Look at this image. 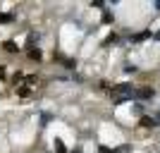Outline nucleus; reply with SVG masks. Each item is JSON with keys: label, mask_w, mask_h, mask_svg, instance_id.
<instances>
[{"label": "nucleus", "mask_w": 160, "mask_h": 153, "mask_svg": "<svg viewBox=\"0 0 160 153\" xmlns=\"http://www.w3.org/2000/svg\"><path fill=\"white\" fill-rule=\"evenodd\" d=\"M24 77H27V72L17 69V72H12V74H10V84H12L14 89H17V86H22V84H24Z\"/></svg>", "instance_id": "9"}, {"label": "nucleus", "mask_w": 160, "mask_h": 153, "mask_svg": "<svg viewBox=\"0 0 160 153\" xmlns=\"http://www.w3.org/2000/svg\"><path fill=\"white\" fill-rule=\"evenodd\" d=\"M69 79H72V81H77V84H84V77H81L79 72H72V74H69Z\"/></svg>", "instance_id": "13"}, {"label": "nucleus", "mask_w": 160, "mask_h": 153, "mask_svg": "<svg viewBox=\"0 0 160 153\" xmlns=\"http://www.w3.org/2000/svg\"><path fill=\"white\" fill-rule=\"evenodd\" d=\"M100 22H103V24H112V22H115V14L110 12V10H105L103 17H100Z\"/></svg>", "instance_id": "12"}, {"label": "nucleus", "mask_w": 160, "mask_h": 153, "mask_svg": "<svg viewBox=\"0 0 160 153\" xmlns=\"http://www.w3.org/2000/svg\"><path fill=\"white\" fill-rule=\"evenodd\" d=\"M69 153H84V148H81V146H74V148H72Z\"/></svg>", "instance_id": "18"}, {"label": "nucleus", "mask_w": 160, "mask_h": 153, "mask_svg": "<svg viewBox=\"0 0 160 153\" xmlns=\"http://www.w3.org/2000/svg\"><path fill=\"white\" fill-rule=\"evenodd\" d=\"M14 93H17V98H19V100H29V98H33V96H36V89L27 86V84H22V86L14 89Z\"/></svg>", "instance_id": "3"}, {"label": "nucleus", "mask_w": 160, "mask_h": 153, "mask_svg": "<svg viewBox=\"0 0 160 153\" xmlns=\"http://www.w3.org/2000/svg\"><path fill=\"white\" fill-rule=\"evenodd\" d=\"M24 53H27V60L33 62V65H43V60H46V55H43V48H41V46L27 48Z\"/></svg>", "instance_id": "1"}, {"label": "nucleus", "mask_w": 160, "mask_h": 153, "mask_svg": "<svg viewBox=\"0 0 160 153\" xmlns=\"http://www.w3.org/2000/svg\"><path fill=\"white\" fill-rule=\"evenodd\" d=\"M38 127H46L48 122H53L55 120V113H50V110H38Z\"/></svg>", "instance_id": "7"}, {"label": "nucleus", "mask_w": 160, "mask_h": 153, "mask_svg": "<svg viewBox=\"0 0 160 153\" xmlns=\"http://www.w3.org/2000/svg\"><path fill=\"white\" fill-rule=\"evenodd\" d=\"M134 89L129 81H122V84H112L110 86V96H132Z\"/></svg>", "instance_id": "2"}, {"label": "nucleus", "mask_w": 160, "mask_h": 153, "mask_svg": "<svg viewBox=\"0 0 160 153\" xmlns=\"http://www.w3.org/2000/svg\"><path fill=\"white\" fill-rule=\"evenodd\" d=\"M134 96H136L139 100H153L155 89H153V86H141V89H136V91H134Z\"/></svg>", "instance_id": "4"}, {"label": "nucleus", "mask_w": 160, "mask_h": 153, "mask_svg": "<svg viewBox=\"0 0 160 153\" xmlns=\"http://www.w3.org/2000/svg\"><path fill=\"white\" fill-rule=\"evenodd\" d=\"M146 38H153V33H151V31H141V33H134V36H132L134 43H141V41H146Z\"/></svg>", "instance_id": "11"}, {"label": "nucleus", "mask_w": 160, "mask_h": 153, "mask_svg": "<svg viewBox=\"0 0 160 153\" xmlns=\"http://www.w3.org/2000/svg\"><path fill=\"white\" fill-rule=\"evenodd\" d=\"M50 146H53V153H69V148L65 146V141L60 136H53L50 139Z\"/></svg>", "instance_id": "8"}, {"label": "nucleus", "mask_w": 160, "mask_h": 153, "mask_svg": "<svg viewBox=\"0 0 160 153\" xmlns=\"http://www.w3.org/2000/svg\"><path fill=\"white\" fill-rule=\"evenodd\" d=\"M0 48H2L5 53H10V55H17V53H19V43L12 41V38H5L2 43H0Z\"/></svg>", "instance_id": "6"}, {"label": "nucleus", "mask_w": 160, "mask_h": 153, "mask_svg": "<svg viewBox=\"0 0 160 153\" xmlns=\"http://www.w3.org/2000/svg\"><path fill=\"white\" fill-rule=\"evenodd\" d=\"M98 153H112V148H108V146H103V144H100V146H98Z\"/></svg>", "instance_id": "17"}, {"label": "nucleus", "mask_w": 160, "mask_h": 153, "mask_svg": "<svg viewBox=\"0 0 160 153\" xmlns=\"http://www.w3.org/2000/svg\"><path fill=\"white\" fill-rule=\"evenodd\" d=\"M134 113H136V115H143V105L136 103V100H134Z\"/></svg>", "instance_id": "16"}, {"label": "nucleus", "mask_w": 160, "mask_h": 153, "mask_svg": "<svg viewBox=\"0 0 160 153\" xmlns=\"http://www.w3.org/2000/svg\"><path fill=\"white\" fill-rule=\"evenodd\" d=\"M17 19V14L14 12H0V27H7V24H12Z\"/></svg>", "instance_id": "10"}, {"label": "nucleus", "mask_w": 160, "mask_h": 153, "mask_svg": "<svg viewBox=\"0 0 160 153\" xmlns=\"http://www.w3.org/2000/svg\"><path fill=\"white\" fill-rule=\"evenodd\" d=\"M5 79H7V67L0 62V81H5Z\"/></svg>", "instance_id": "15"}, {"label": "nucleus", "mask_w": 160, "mask_h": 153, "mask_svg": "<svg viewBox=\"0 0 160 153\" xmlns=\"http://www.w3.org/2000/svg\"><path fill=\"white\" fill-rule=\"evenodd\" d=\"M41 38H43V31H38V29H31V31L27 33V48H33L38 46Z\"/></svg>", "instance_id": "5"}, {"label": "nucleus", "mask_w": 160, "mask_h": 153, "mask_svg": "<svg viewBox=\"0 0 160 153\" xmlns=\"http://www.w3.org/2000/svg\"><path fill=\"white\" fill-rule=\"evenodd\" d=\"M155 41H160V31H158V33H155Z\"/></svg>", "instance_id": "19"}, {"label": "nucleus", "mask_w": 160, "mask_h": 153, "mask_svg": "<svg viewBox=\"0 0 160 153\" xmlns=\"http://www.w3.org/2000/svg\"><path fill=\"white\" fill-rule=\"evenodd\" d=\"M117 38H120L117 33H108V36H105V43H108V46H110V43H117Z\"/></svg>", "instance_id": "14"}]
</instances>
